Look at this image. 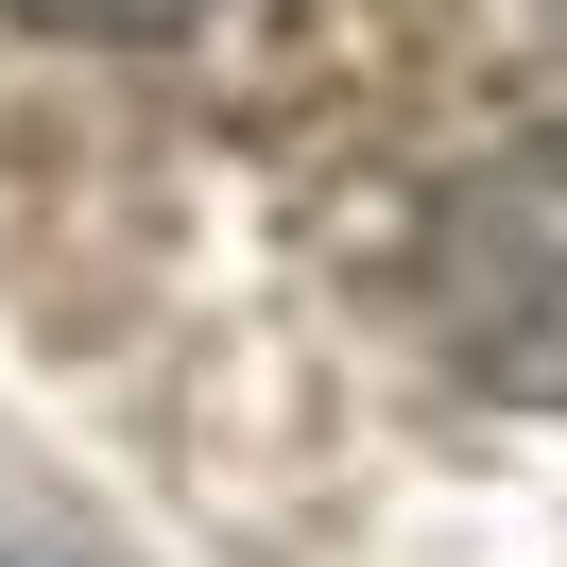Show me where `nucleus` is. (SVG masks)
Segmentation results:
<instances>
[{
  "instance_id": "obj_1",
  "label": "nucleus",
  "mask_w": 567,
  "mask_h": 567,
  "mask_svg": "<svg viewBox=\"0 0 567 567\" xmlns=\"http://www.w3.org/2000/svg\"><path fill=\"white\" fill-rule=\"evenodd\" d=\"M413 327L516 413H567V121L498 138L413 224Z\"/></svg>"
},
{
  "instance_id": "obj_2",
  "label": "nucleus",
  "mask_w": 567,
  "mask_h": 567,
  "mask_svg": "<svg viewBox=\"0 0 567 567\" xmlns=\"http://www.w3.org/2000/svg\"><path fill=\"white\" fill-rule=\"evenodd\" d=\"M0 18H35V35H86V52H121V35H189L207 0H0Z\"/></svg>"
}]
</instances>
